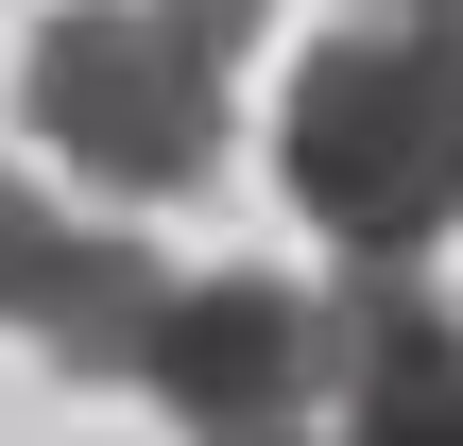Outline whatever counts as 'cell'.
I'll return each instance as SVG.
<instances>
[{
    "instance_id": "obj_3",
    "label": "cell",
    "mask_w": 463,
    "mask_h": 446,
    "mask_svg": "<svg viewBox=\"0 0 463 446\" xmlns=\"http://www.w3.org/2000/svg\"><path fill=\"white\" fill-rule=\"evenodd\" d=\"M326 361H344L326 292H292V275H172L120 378L189 446H241V430H309L326 413Z\"/></svg>"
},
{
    "instance_id": "obj_5",
    "label": "cell",
    "mask_w": 463,
    "mask_h": 446,
    "mask_svg": "<svg viewBox=\"0 0 463 446\" xmlns=\"http://www.w3.org/2000/svg\"><path fill=\"white\" fill-rule=\"evenodd\" d=\"M326 327H344V361H326L344 446H463V309L412 258H361L326 292Z\"/></svg>"
},
{
    "instance_id": "obj_1",
    "label": "cell",
    "mask_w": 463,
    "mask_h": 446,
    "mask_svg": "<svg viewBox=\"0 0 463 446\" xmlns=\"http://www.w3.org/2000/svg\"><path fill=\"white\" fill-rule=\"evenodd\" d=\"M275 189L344 258H430L463 223V0H378L292 52Z\"/></svg>"
},
{
    "instance_id": "obj_6",
    "label": "cell",
    "mask_w": 463,
    "mask_h": 446,
    "mask_svg": "<svg viewBox=\"0 0 463 446\" xmlns=\"http://www.w3.org/2000/svg\"><path fill=\"white\" fill-rule=\"evenodd\" d=\"M155 17H172V34H189V52H206V69H223V52H241V34H258V17H275V0H155Z\"/></svg>"
},
{
    "instance_id": "obj_7",
    "label": "cell",
    "mask_w": 463,
    "mask_h": 446,
    "mask_svg": "<svg viewBox=\"0 0 463 446\" xmlns=\"http://www.w3.org/2000/svg\"><path fill=\"white\" fill-rule=\"evenodd\" d=\"M241 446H309V430H241Z\"/></svg>"
},
{
    "instance_id": "obj_8",
    "label": "cell",
    "mask_w": 463,
    "mask_h": 446,
    "mask_svg": "<svg viewBox=\"0 0 463 446\" xmlns=\"http://www.w3.org/2000/svg\"><path fill=\"white\" fill-rule=\"evenodd\" d=\"M361 17H378V0H361Z\"/></svg>"
},
{
    "instance_id": "obj_4",
    "label": "cell",
    "mask_w": 463,
    "mask_h": 446,
    "mask_svg": "<svg viewBox=\"0 0 463 446\" xmlns=\"http://www.w3.org/2000/svg\"><path fill=\"white\" fill-rule=\"evenodd\" d=\"M155 241L137 223H86V206H52L17 155H0V327L17 344H52L69 378H120L137 361V327H155Z\"/></svg>"
},
{
    "instance_id": "obj_2",
    "label": "cell",
    "mask_w": 463,
    "mask_h": 446,
    "mask_svg": "<svg viewBox=\"0 0 463 446\" xmlns=\"http://www.w3.org/2000/svg\"><path fill=\"white\" fill-rule=\"evenodd\" d=\"M17 120H34L86 189H120V206H189V189L223 172V69H206L155 0H69V17L34 34V69H17Z\"/></svg>"
}]
</instances>
